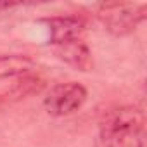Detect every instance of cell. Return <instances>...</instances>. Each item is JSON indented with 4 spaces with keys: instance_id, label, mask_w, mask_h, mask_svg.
Masks as SVG:
<instances>
[{
    "instance_id": "cell-8",
    "label": "cell",
    "mask_w": 147,
    "mask_h": 147,
    "mask_svg": "<svg viewBox=\"0 0 147 147\" xmlns=\"http://www.w3.org/2000/svg\"><path fill=\"white\" fill-rule=\"evenodd\" d=\"M21 4H16V2H0V12L2 11H11L14 7H19Z\"/></svg>"
},
{
    "instance_id": "cell-2",
    "label": "cell",
    "mask_w": 147,
    "mask_h": 147,
    "mask_svg": "<svg viewBox=\"0 0 147 147\" xmlns=\"http://www.w3.org/2000/svg\"><path fill=\"white\" fill-rule=\"evenodd\" d=\"M88 92L78 82H66L54 85L43 99V107L52 118H64L76 113L87 102Z\"/></svg>"
},
{
    "instance_id": "cell-4",
    "label": "cell",
    "mask_w": 147,
    "mask_h": 147,
    "mask_svg": "<svg viewBox=\"0 0 147 147\" xmlns=\"http://www.w3.org/2000/svg\"><path fill=\"white\" fill-rule=\"evenodd\" d=\"M40 23L49 33V43L54 47L73 40H82L85 31V23L78 16H52L42 19Z\"/></svg>"
},
{
    "instance_id": "cell-5",
    "label": "cell",
    "mask_w": 147,
    "mask_h": 147,
    "mask_svg": "<svg viewBox=\"0 0 147 147\" xmlns=\"http://www.w3.org/2000/svg\"><path fill=\"white\" fill-rule=\"evenodd\" d=\"M54 52L61 61H64L71 67H75L76 71L87 73V71H92V67H94L92 52L87 47V43L82 40H73V42L57 45V47H54Z\"/></svg>"
},
{
    "instance_id": "cell-10",
    "label": "cell",
    "mask_w": 147,
    "mask_h": 147,
    "mask_svg": "<svg viewBox=\"0 0 147 147\" xmlns=\"http://www.w3.org/2000/svg\"><path fill=\"white\" fill-rule=\"evenodd\" d=\"M4 102H5V97H4L2 94H0V107H2V106H4Z\"/></svg>"
},
{
    "instance_id": "cell-1",
    "label": "cell",
    "mask_w": 147,
    "mask_h": 147,
    "mask_svg": "<svg viewBox=\"0 0 147 147\" xmlns=\"http://www.w3.org/2000/svg\"><path fill=\"white\" fill-rule=\"evenodd\" d=\"M144 130V113L137 106H118L102 116L95 147H126Z\"/></svg>"
},
{
    "instance_id": "cell-9",
    "label": "cell",
    "mask_w": 147,
    "mask_h": 147,
    "mask_svg": "<svg viewBox=\"0 0 147 147\" xmlns=\"http://www.w3.org/2000/svg\"><path fill=\"white\" fill-rule=\"evenodd\" d=\"M137 137H138V138H137V147H145V131L142 130Z\"/></svg>"
},
{
    "instance_id": "cell-3",
    "label": "cell",
    "mask_w": 147,
    "mask_h": 147,
    "mask_svg": "<svg viewBox=\"0 0 147 147\" xmlns=\"http://www.w3.org/2000/svg\"><path fill=\"white\" fill-rule=\"evenodd\" d=\"M145 12H147V5L145 4H104L102 5V12L100 18L104 21L106 30L113 35V36H126L131 35L138 24L145 19Z\"/></svg>"
},
{
    "instance_id": "cell-6",
    "label": "cell",
    "mask_w": 147,
    "mask_h": 147,
    "mask_svg": "<svg viewBox=\"0 0 147 147\" xmlns=\"http://www.w3.org/2000/svg\"><path fill=\"white\" fill-rule=\"evenodd\" d=\"M35 69V61L26 54H2L0 55V80L24 76Z\"/></svg>"
},
{
    "instance_id": "cell-7",
    "label": "cell",
    "mask_w": 147,
    "mask_h": 147,
    "mask_svg": "<svg viewBox=\"0 0 147 147\" xmlns=\"http://www.w3.org/2000/svg\"><path fill=\"white\" fill-rule=\"evenodd\" d=\"M43 87V80L38 78V76H33V75H24L21 76L14 85L12 88L7 92V99L11 100H21V99H26L30 95H35L42 90Z\"/></svg>"
}]
</instances>
